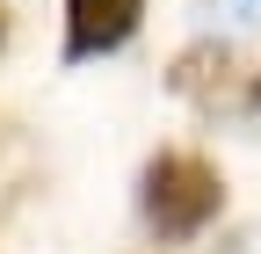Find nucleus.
<instances>
[{"label": "nucleus", "instance_id": "1", "mask_svg": "<svg viewBox=\"0 0 261 254\" xmlns=\"http://www.w3.org/2000/svg\"><path fill=\"white\" fill-rule=\"evenodd\" d=\"M138 204H145V225L160 240H196L225 211V174L203 160V153H160V160L145 167Z\"/></svg>", "mask_w": 261, "mask_h": 254}, {"label": "nucleus", "instance_id": "2", "mask_svg": "<svg viewBox=\"0 0 261 254\" xmlns=\"http://www.w3.org/2000/svg\"><path fill=\"white\" fill-rule=\"evenodd\" d=\"M138 15H145V0H65V66L130 44Z\"/></svg>", "mask_w": 261, "mask_h": 254}, {"label": "nucleus", "instance_id": "3", "mask_svg": "<svg viewBox=\"0 0 261 254\" xmlns=\"http://www.w3.org/2000/svg\"><path fill=\"white\" fill-rule=\"evenodd\" d=\"M225 73H232V51L225 44H196V51H181L174 58V94H196V102H203V94H218L225 87Z\"/></svg>", "mask_w": 261, "mask_h": 254}, {"label": "nucleus", "instance_id": "4", "mask_svg": "<svg viewBox=\"0 0 261 254\" xmlns=\"http://www.w3.org/2000/svg\"><path fill=\"white\" fill-rule=\"evenodd\" d=\"M232 8V22H261V0H225Z\"/></svg>", "mask_w": 261, "mask_h": 254}, {"label": "nucleus", "instance_id": "5", "mask_svg": "<svg viewBox=\"0 0 261 254\" xmlns=\"http://www.w3.org/2000/svg\"><path fill=\"white\" fill-rule=\"evenodd\" d=\"M254 116H261V80H254Z\"/></svg>", "mask_w": 261, "mask_h": 254}]
</instances>
